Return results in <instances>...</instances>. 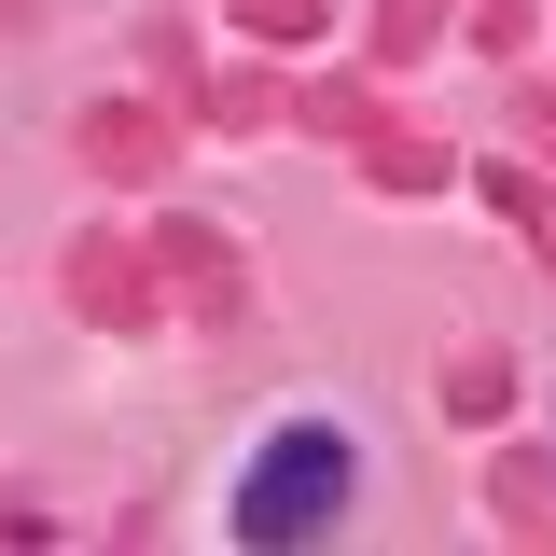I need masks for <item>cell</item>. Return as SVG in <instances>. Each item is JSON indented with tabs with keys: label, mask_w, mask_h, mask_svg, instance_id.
Masks as SVG:
<instances>
[{
	"label": "cell",
	"mask_w": 556,
	"mask_h": 556,
	"mask_svg": "<svg viewBox=\"0 0 556 556\" xmlns=\"http://www.w3.org/2000/svg\"><path fill=\"white\" fill-rule=\"evenodd\" d=\"M334 515H348V445L334 431H278L251 459V486H237V543H320Z\"/></svg>",
	"instance_id": "1"
}]
</instances>
